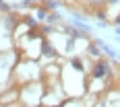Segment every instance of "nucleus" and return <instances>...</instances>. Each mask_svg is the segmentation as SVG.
Instances as JSON below:
<instances>
[{"mask_svg":"<svg viewBox=\"0 0 120 107\" xmlns=\"http://www.w3.org/2000/svg\"><path fill=\"white\" fill-rule=\"evenodd\" d=\"M89 54H91V56H99V49H97V43H91V45H89Z\"/></svg>","mask_w":120,"mask_h":107,"instance_id":"423d86ee","label":"nucleus"},{"mask_svg":"<svg viewBox=\"0 0 120 107\" xmlns=\"http://www.w3.org/2000/svg\"><path fill=\"white\" fill-rule=\"evenodd\" d=\"M66 31H68V33H71V35H72V39H77V37H81V33H79L77 29H72V27H68Z\"/></svg>","mask_w":120,"mask_h":107,"instance_id":"0eeeda50","label":"nucleus"},{"mask_svg":"<svg viewBox=\"0 0 120 107\" xmlns=\"http://www.w3.org/2000/svg\"><path fill=\"white\" fill-rule=\"evenodd\" d=\"M108 2H110V4H116V2H118V0H108Z\"/></svg>","mask_w":120,"mask_h":107,"instance_id":"4468645a","label":"nucleus"},{"mask_svg":"<svg viewBox=\"0 0 120 107\" xmlns=\"http://www.w3.org/2000/svg\"><path fill=\"white\" fill-rule=\"evenodd\" d=\"M72 48H75V39H72V37H71V39H68V41H66V49H68V52H71Z\"/></svg>","mask_w":120,"mask_h":107,"instance_id":"9d476101","label":"nucleus"},{"mask_svg":"<svg viewBox=\"0 0 120 107\" xmlns=\"http://www.w3.org/2000/svg\"><path fill=\"white\" fill-rule=\"evenodd\" d=\"M35 17H37V19H46V8H37Z\"/></svg>","mask_w":120,"mask_h":107,"instance_id":"6e6552de","label":"nucleus"},{"mask_svg":"<svg viewBox=\"0 0 120 107\" xmlns=\"http://www.w3.org/2000/svg\"><path fill=\"white\" fill-rule=\"evenodd\" d=\"M116 35H118V37H120V27H118V29H116Z\"/></svg>","mask_w":120,"mask_h":107,"instance_id":"2eb2a0df","label":"nucleus"},{"mask_svg":"<svg viewBox=\"0 0 120 107\" xmlns=\"http://www.w3.org/2000/svg\"><path fill=\"white\" fill-rule=\"evenodd\" d=\"M46 6H48V8H58V2H54V0H48V2H46Z\"/></svg>","mask_w":120,"mask_h":107,"instance_id":"1a4fd4ad","label":"nucleus"},{"mask_svg":"<svg viewBox=\"0 0 120 107\" xmlns=\"http://www.w3.org/2000/svg\"><path fill=\"white\" fill-rule=\"evenodd\" d=\"M58 21H60V14H56V12L48 14V23H58Z\"/></svg>","mask_w":120,"mask_h":107,"instance_id":"39448f33","label":"nucleus"},{"mask_svg":"<svg viewBox=\"0 0 120 107\" xmlns=\"http://www.w3.org/2000/svg\"><path fill=\"white\" fill-rule=\"evenodd\" d=\"M25 23H27V25H33V23H35V19H33V17H29V19H25Z\"/></svg>","mask_w":120,"mask_h":107,"instance_id":"f8f14e48","label":"nucleus"},{"mask_svg":"<svg viewBox=\"0 0 120 107\" xmlns=\"http://www.w3.org/2000/svg\"><path fill=\"white\" fill-rule=\"evenodd\" d=\"M91 2H99V0H91Z\"/></svg>","mask_w":120,"mask_h":107,"instance_id":"dca6fc26","label":"nucleus"},{"mask_svg":"<svg viewBox=\"0 0 120 107\" xmlns=\"http://www.w3.org/2000/svg\"><path fill=\"white\" fill-rule=\"evenodd\" d=\"M116 25H118V27H120V17H116Z\"/></svg>","mask_w":120,"mask_h":107,"instance_id":"ddd939ff","label":"nucleus"},{"mask_svg":"<svg viewBox=\"0 0 120 107\" xmlns=\"http://www.w3.org/2000/svg\"><path fill=\"white\" fill-rule=\"evenodd\" d=\"M27 37H29V39H35V37H41V31H39V29H31V31L27 33Z\"/></svg>","mask_w":120,"mask_h":107,"instance_id":"20e7f679","label":"nucleus"},{"mask_svg":"<svg viewBox=\"0 0 120 107\" xmlns=\"http://www.w3.org/2000/svg\"><path fill=\"white\" fill-rule=\"evenodd\" d=\"M41 54L44 56H48V58H56L58 54H56V49H52V45H50L48 41H44L41 43Z\"/></svg>","mask_w":120,"mask_h":107,"instance_id":"f03ea898","label":"nucleus"},{"mask_svg":"<svg viewBox=\"0 0 120 107\" xmlns=\"http://www.w3.org/2000/svg\"><path fill=\"white\" fill-rule=\"evenodd\" d=\"M71 64H72V68H75V70H79V72L83 70V62H81L79 58H72V60H71Z\"/></svg>","mask_w":120,"mask_h":107,"instance_id":"7ed1b4c3","label":"nucleus"},{"mask_svg":"<svg viewBox=\"0 0 120 107\" xmlns=\"http://www.w3.org/2000/svg\"><path fill=\"white\" fill-rule=\"evenodd\" d=\"M0 10L8 12V10H11V8H8V4H6V2H2V0H0Z\"/></svg>","mask_w":120,"mask_h":107,"instance_id":"9b49d317","label":"nucleus"},{"mask_svg":"<svg viewBox=\"0 0 120 107\" xmlns=\"http://www.w3.org/2000/svg\"><path fill=\"white\" fill-rule=\"evenodd\" d=\"M108 72H110L108 62H99L95 68H93V76H95V78H104V76H106Z\"/></svg>","mask_w":120,"mask_h":107,"instance_id":"f257e3e1","label":"nucleus"}]
</instances>
